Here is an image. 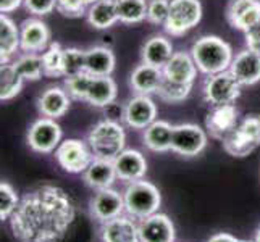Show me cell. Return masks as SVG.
Listing matches in <instances>:
<instances>
[{"mask_svg": "<svg viewBox=\"0 0 260 242\" xmlns=\"http://www.w3.org/2000/svg\"><path fill=\"white\" fill-rule=\"evenodd\" d=\"M75 220L68 194L57 186L29 191L10 217V229L18 242H61Z\"/></svg>", "mask_w": 260, "mask_h": 242, "instance_id": "obj_1", "label": "cell"}, {"mask_svg": "<svg viewBox=\"0 0 260 242\" xmlns=\"http://www.w3.org/2000/svg\"><path fill=\"white\" fill-rule=\"evenodd\" d=\"M191 55L197 65V70L205 76L218 75L228 71L235 58L231 46L218 36H202L191 47Z\"/></svg>", "mask_w": 260, "mask_h": 242, "instance_id": "obj_2", "label": "cell"}, {"mask_svg": "<svg viewBox=\"0 0 260 242\" xmlns=\"http://www.w3.org/2000/svg\"><path fill=\"white\" fill-rule=\"evenodd\" d=\"M87 144L95 158L115 160L124 150L126 134L121 123L102 120L87 134Z\"/></svg>", "mask_w": 260, "mask_h": 242, "instance_id": "obj_3", "label": "cell"}, {"mask_svg": "<svg viewBox=\"0 0 260 242\" xmlns=\"http://www.w3.org/2000/svg\"><path fill=\"white\" fill-rule=\"evenodd\" d=\"M123 197L124 210H126L129 217L136 220H144L150 215L157 213L160 203H162L160 191L152 183L144 181V179L129 183Z\"/></svg>", "mask_w": 260, "mask_h": 242, "instance_id": "obj_4", "label": "cell"}, {"mask_svg": "<svg viewBox=\"0 0 260 242\" xmlns=\"http://www.w3.org/2000/svg\"><path fill=\"white\" fill-rule=\"evenodd\" d=\"M202 13L201 0H172L164 29L168 36L181 38L201 23Z\"/></svg>", "mask_w": 260, "mask_h": 242, "instance_id": "obj_5", "label": "cell"}, {"mask_svg": "<svg viewBox=\"0 0 260 242\" xmlns=\"http://www.w3.org/2000/svg\"><path fill=\"white\" fill-rule=\"evenodd\" d=\"M260 146V116L250 115L238 123L236 129L223 141V149L231 157H247Z\"/></svg>", "mask_w": 260, "mask_h": 242, "instance_id": "obj_6", "label": "cell"}, {"mask_svg": "<svg viewBox=\"0 0 260 242\" xmlns=\"http://www.w3.org/2000/svg\"><path fill=\"white\" fill-rule=\"evenodd\" d=\"M241 86L236 78L230 71H223L218 75L207 76L204 83V100L207 102L212 109L221 105L235 103L241 95Z\"/></svg>", "mask_w": 260, "mask_h": 242, "instance_id": "obj_7", "label": "cell"}, {"mask_svg": "<svg viewBox=\"0 0 260 242\" xmlns=\"http://www.w3.org/2000/svg\"><path fill=\"white\" fill-rule=\"evenodd\" d=\"M55 158L67 173H84L95 158L91 147L79 139H67L57 147Z\"/></svg>", "mask_w": 260, "mask_h": 242, "instance_id": "obj_8", "label": "cell"}, {"mask_svg": "<svg viewBox=\"0 0 260 242\" xmlns=\"http://www.w3.org/2000/svg\"><path fill=\"white\" fill-rule=\"evenodd\" d=\"M61 134L63 132L55 120L42 116L31 124L28 131V144L34 152L50 154L61 144Z\"/></svg>", "mask_w": 260, "mask_h": 242, "instance_id": "obj_9", "label": "cell"}, {"mask_svg": "<svg viewBox=\"0 0 260 242\" xmlns=\"http://www.w3.org/2000/svg\"><path fill=\"white\" fill-rule=\"evenodd\" d=\"M207 146V132L192 123L178 124L173 129L172 150L183 157H197Z\"/></svg>", "mask_w": 260, "mask_h": 242, "instance_id": "obj_10", "label": "cell"}, {"mask_svg": "<svg viewBox=\"0 0 260 242\" xmlns=\"http://www.w3.org/2000/svg\"><path fill=\"white\" fill-rule=\"evenodd\" d=\"M50 44V29L44 21L28 18L20 24V50L23 53H41Z\"/></svg>", "mask_w": 260, "mask_h": 242, "instance_id": "obj_11", "label": "cell"}, {"mask_svg": "<svg viewBox=\"0 0 260 242\" xmlns=\"http://www.w3.org/2000/svg\"><path fill=\"white\" fill-rule=\"evenodd\" d=\"M157 120V105L150 95L136 94L124 103V123L133 129H146Z\"/></svg>", "mask_w": 260, "mask_h": 242, "instance_id": "obj_12", "label": "cell"}, {"mask_svg": "<svg viewBox=\"0 0 260 242\" xmlns=\"http://www.w3.org/2000/svg\"><path fill=\"white\" fill-rule=\"evenodd\" d=\"M226 21L238 31H249L260 24V0H230Z\"/></svg>", "mask_w": 260, "mask_h": 242, "instance_id": "obj_13", "label": "cell"}, {"mask_svg": "<svg viewBox=\"0 0 260 242\" xmlns=\"http://www.w3.org/2000/svg\"><path fill=\"white\" fill-rule=\"evenodd\" d=\"M238 109L235 105L213 107L212 112L205 118V128L213 139L225 141L238 126Z\"/></svg>", "mask_w": 260, "mask_h": 242, "instance_id": "obj_14", "label": "cell"}, {"mask_svg": "<svg viewBox=\"0 0 260 242\" xmlns=\"http://www.w3.org/2000/svg\"><path fill=\"white\" fill-rule=\"evenodd\" d=\"M124 212V197L109 187V189L97 191L94 199L91 200V213L92 217L99 221H110L121 217Z\"/></svg>", "mask_w": 260, "mask_h": 242, "instance_id": "obj_15", "label": "cell"}, {"mask_svg": "<svg viewBox=\"0 0 260 242\" xmlns=\"http://www.w3.org/2000/svg\"><path fill=\"white\" fill-rule=\"evenodd\" d=\"M141 242H175V226L164 213H154L138 225Z\"/></svg>", "mask_w": 260, "mask_h": 242, "instance_id": "obj_16", "label": "cell"}, {"mask_svg": "<svg viewBox=\"0 0 260 242\" xmlns=\"http://www.w3.org/2000/svg\"><path fill=\"white\" fill-rule=\"evenodd\" d=\"M228 71L241 86H254L260 81V55L249 49L241 50L233 58Z\"/></svg>", "mask_w": 260, "mask_h": 242, "instance_id": "obj_17", "label": "cell"}, {"mask_svg": "<svg viewBox=\"0 0 260 242\" xmlns=\"http://www.w3.org/2000/svg\"><path fill=\"white\" fill-rule=\"evenodd\" d=\"M116 176L121 181L134 183L139 181L146 176L147 171V161L144 155L139 150L134 149H124L121 154L113 160Z\"/></svg>", "mask_w": 260, "mask_h": 242, "instance_id": "obj_18", "label": "cell"}, {"mask_svg": "<svg viewBox=\"0 0 260 242\" xmlns=\"http://www.w3.org/2000/svg\"><path fill=\"white\" fill-rule=\"evenodd\" d=\"M71 97L65 87L50 86L38 97V110L46 118L57 120L61 118L70 109Z\"/></svg>", "mask_w": 260, "mask_h": 242, "instance_id": "obj_19", "label": "cell"}, {"mask_svg": "<svg viewBox=\"0 0 260 242\" xmlns=\"http://www.w3.org/2000/svg\"><path fill=\"white\" fill-rule=\"evenodd\" d=\"M197 71L199 70H197V65L191 55V52L178 50L164 66V76L167 79L175 81V83L194 84V81L197 78Z\"/></svg>", "mask_w": 260, "mask_h": 242, "instance_id": "obj_20", "label": "cell"}, {"mask_svg": "<svg viewBox=\"0 0 260 242\" xmlns=\"http://www.w3.org/2000/svg\"><path fill=\"white\" fill-rule=\"evenodd\" d=\"M164 81V70L152 66L147 63H141L133 70L129 76V86L133 91L141 95L157 94L160 84Z\"/></svg>", "mask_w": 260, "mask_h": 242, "instance_id": "obj_21", "label": "cell"}, {"mask_svg": "<svg viewBox=\"0 0 260 242\" xmlns=\"http://www.w3.org/2000/svg\"><path fill=\"white\" fill-rule=\"evenodd\" d=\"M173 44L165 36L157 34L149 38L141 47V60L142 63L162 68L168 63V60L173 55Z\"/></svg>", "mask_w": 260, "mask_h": 242, "instance_id": "obj_22", "label": "cell"}, {"mask_svg": "<svg viewBox=\"0 0 260 242\" xmlns=\"http://www.w3.org/2000/svg\"><path fill=\"white\" fill-rule=\"evenodd\" d=\"M104 242H141L138 225L129 217L105 221L101 229Z\"/></svg>", "mask_w": 260, "mask_h": 242, "instance_id": "obj_23", "label": "cell"}, {"mask_svg": "<svg viewBox=\"0 0 260 242\" xmlns=\"http://www.w3.org/2000/svg\"><path fill=\"white\" fill-rule=\"evenodd\" d=\"M86 20L89 26L99 31H109L118 20L116 12V0H99V2L87 7Z\"/></svg>", "mask_w": 260, "mask_h": 242, "instance_id": "obj_24", "label": "cell"}, {"mask_svg": "<svg viewBox=\"0 0 260 242\" xmlns=\"http://www.w3.org/2000/svg\"><path fill=\"white\" fill-rule=\"evenodd\" d=\"M116 169L113 160H104V158H94L92 163L84 171V181L92 189H109L115 183Z\"/></svg>", "mask_w": 260, "mask_h": 242, "instance_id": "obj_25", "label": "cell"}, {"mask_svg": "<svg viewBox=\"0 0 260 242\" xmlns=\"http://www.w3.org/2000/svg\"><path fill=\"white\" fill-rule=\"evenodd\" d=\"M116 58L112 49L94 46L86 50V73L92 76H110L115 70Z\"/></svg>", "mask_w": 260, "mask_h": 242, "instance_id": "obj_26", "label": "cell"}, {"mask_svg": "<svg viewBox=\"0 0 260 242\" xmlns=\"http://www.w3.org/2000/svg\"><path fill=\"white\" fill-rule=\"evenodd\" d=\"M116 94H118V87H116L113 78L94 76L86 95V102L91 107H95V109H104V107L116 100Z\"/></svg>", "mask_w": 260, "mask_h": 242, "instance_id": "obj_27", "label": "cell"}, {"mask_svg": "<svg viewBox=\"0 0 260 242\" xmlns=\"http://www.w3.org/2000/svg\"><path fill=\"white\" fill-rule=\"evenodd\" d=\"M173 129L168 121L155 120L144 129V146L152 152H168L172 150Z\"/></svg>", "mask_w": 260, "mask_h": 242, "instance_id": "obj_28", "label": "cell"}, {"mask_svg": "<svg viewBox=\"0 0 260 242\" xmlns=\"http://www.w3.org/2000/svg\"><path fill=\"white\" fill-rule=\"evenodd\" d=\"M20 50V26L8 15L0 16V60L2 63L10 61L15 53Z\"/></svg>", "mask_w": 260, "mask_h": 242, "instance_id": "obj_29", "label": "cell"}, {"mask_svg": "<svg viewBox=\"0 0 260 242\" xmlns=\"http://www.w3.org/2000/svg\"><path fill=\"white\" fill-rule=\"evenodd\" d=\"M24 79L18 75L13 61H7L0 66V98L2 102H8L21 92Z\"/></svg>", "mask_w": 260, "mask_h": 242, "instance_id": "obj_30", "label": "cell"}, {"mask_svg": "<svg viewBox=\"0 0 260 242\" xmlns=\"http://www.w3.org/2000/svg\"><path fill=\"white\" fill-rule=\"evenodd\" d=\"M118 20L123 24H139L147 20V0H116Z\"/></svg>", "mask_w": 260, "mask_h": 242, "instance_id": "obj_31", "label": "cell"}, {"mask_svg": "<svg viewBox=\"0 0 260 242\" xmlns=\"http://www.w3.org/2000/svg\"><path fill=\"white\" fill-rule=\"evenodd\" d=\"M13 65L24 81H39L44 75V65H42V55L39 53H21Z\"/></svg>", "mask_w": 260, "mask_h": 242, "instance_id": "obj_32", "label": "cell"}, {"mask_svg": "<svg viewBox=\"0 0 260 242\" xmlns=\"http://www.w3.org/2000/svg\"><path fill=\"white\" fill-rule=\"evenodd\" d=\"M41 55L44 75L47 78H63V47L58 42H52Z\"/></svg>", "mask_w": 260, "mask_h": 242, "instance_id": "obj_33", "label": "cell"}, {"mask_svg": "<svg viewBox=\"0 0 260 242\" xmlns=\"http://www.w3.org/2000/svg\"><path fill=\"white\" fill-rule=\"evenodd\" d=\"M191 91H192V84L175 83V81L167 79L164 76V81L158 87L157 95L167 103H179L189 97Z\"/></svg>", "mask_w": 260, "mask_h": 242, "instance_id": "obj_34", "label": "cell"}, {"mask_svg": "<svg viewBox=\"0 0 260 242\" xmlns=\"http://www.w3.org/2000/svg\"><path fill=\"white\" fill-rule=\"evenodd\" d=\"M86 71V50L78 47L63 49V78H71Z\"/></svg>", "mask_w": 260, "mask_h": 242, "instance_id": "obj_35", "label": "cell"}, {"mask_svg": "<svg viewBox=\"0 0 260 242\" xmlns=\"http://www.w3.org/2000/svg\"><path fill=\"white\" fill-rule=\"evenodd\" d=\"M92 75L89 73H81L71 78H65V89L71 98L75 100H86V95L89 92V87L92 83Z\"/></svg>", "mask_w": 260, "mask_h": 242, "instance_id": "obj_36", "label": "cell"}, {"mask_svg": "<svg viewBox=\"0 0 260 242\" xmlns=\"http://www.w3.org/2000/svg\"><path fill=\"white\" fill-rule=\"evenodd\" d=\"M18 203H20V199H18L15 189L8 183L2 181L0 184V220H10Z\"/></svg>", "mask_w": 260, "mask_h": 242, "instance_id": "obj_37", "label": "cell"}, {"mask_svg": "<svg viewBox=\"0 0 260 242\" xmlns=\"http://www.w3.org/2000/svg\"><path fill=\"white\" fill-rule=\"evenodd\" d=\"M172 0H147V21L155 26H164Z\"/></svg>", "mask_w": 260, "mask_h": 242, "instance_id": "obj_38", "label": "cell"}, {"mask_svg": "<svg viewBox=\"0 0 260 242\" xmlns=\"http://www.w3.org/2000/svg\"><path fill=\"white\" fill-rule=\"evenodd\" d=\"M55 10L65 18H81L86 16L87 7L81 0H57Z\"/></svg>", "mask_w": 260, "mask_h": 242, "instance_id": "obj_39", "label": "cell"}, {"mask_svg": "<svg viewBox=\"0 0 260 242\" xmlns=\"http://www.w3.org/2000/svg\"><path fill=\"white\" fill-rule=\"evenodd\" d=\"M24 8L36 16H46L55 10L57 0H24Z\"/></svg>", "mask_w": 260, "mask_h": 242, "instance_id": "obj_40", "label": "cell"}, {"mask_svg": "<svg viewBox=\"0 0 260 242\" xmlns=\"http://www.w3.org/2000/svg\"><path fill=\"white\" fill-rule=\"evenodd\" d=\"M244 42H246V49L252 50L260 55V24L250 28L249 31L244 32Z\"/></svg>", "mask_w": 260, "mask_h": 242, "instance_id": "obj_41", "label": "cell"}, {"mask_svg": "<svg viewBox=\"0 0 260 242\" xmlns=\"http://www.w3.org/2000/svg\"><path fill=\"white\" fill-rule=\"evenodd\" d=\"M104 112H105V120L116 121V123H121L124 120V105H120L116 100L104 107Z\"/></svg>", "mask_w": 260, "mask_h": 242, "instance_id": "obj_42", "label": "cell"}, {"mask_svg": "<svg viewBox=\"0 0 260 242\" xmlns=\"http://www.w3.org/2000/svg\"><path fill=\"white\" fill-rule=\"evenodd\" d=\"M23 4H24V0H0V12L4 15H8L18 10Z\"/></svg>", "mask_w": 260, "mask_h": 242, "instance_id": "obj_43", "label": "cell"}, {"mask_svg": "<svg viewBox=\"0 0 260 242\" xmlns=\"http://www.w3.org/2000/svg\"><path fill=\"white\" fill-rule=\"evenodd\" d=\"M207 242H239V239L228 234V232H218V234L212 236Z\"/></svg>", "mask_w": 260, "mask_h": 242, "instance_id": "obj_44", "label": "cell"}, {"mask_svg": "<svg viewBox=\"0 0 260 242\" xmlns=\"http://www.w3.org/2000/svg\"><path fill=\"white\" fill-rule=\"evenodd\" d=\"M102 46L112 49V46H113V34H105L104 36V38H102Z\"/></svg>", "mask_w": 260, "mask_h": 242, "instance_id": "obj_45", "label": "cell"}, {"mask_svg": "<svg viewBox=\"0 0 260 242\" xmlns=\"http://www.w3.org/2000/svg\"><path fill=\"white\" fill-rule=\"evenodd\" d=\"M81 2L86 5V7H89V5H92V4H95V2H99V0H81Z\"/></svg>", "mask_w": 260, "mask_h": 242, "instance_id": "obj_46", "label": "cell"}, {"mask_svg": "<svg viewBox=\"0 0 260 242\" xmlns=\"http://www.w3.org/2000/svg\"><path fill=\"white\" fill-rule=\"evenodd\" d=\"M255 242H260V228L257 229V234H255Z\"/></svg>", "mask_w": 260, "mask_h": 242, "instance_id": "obj_47", "label": "cell"}, {"mask_svg": "<svg viewBox=\"0 0 260 242\" xmlns=\"http://www.w3.org/2000/svg\"><path fill=\"white\" fill-rule=\"evenodd\" d=\"M239 242H252V240H239ZM255 242V240H254Z\"/></svg>", "mask_w": 260, "mask_h": 242, "instance_id": "obj_48", "label": "cell"}]
</instances>
